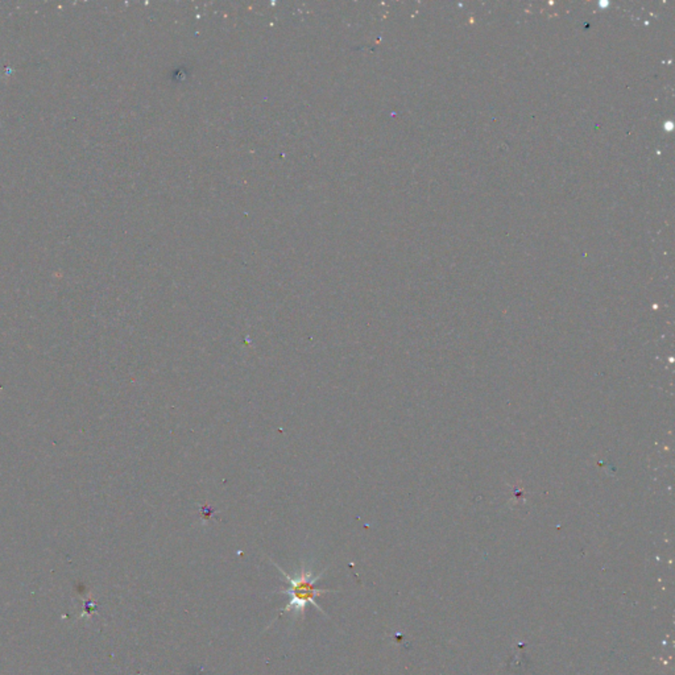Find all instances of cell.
<instances>
[{"instance_id":"obj_1","label":"cell","mask_w":675,"mask_h":675,"mask_svg":"<svg viewBox=\"0 0 675 675\" xmlns=\"http://www.w3.org/2000/svg\"><path fill=\"white\" fill-rule=\"evenodd\" d=\"M274 567L279 570L280 574L284 575L285 578V582L289 584L288 588H284L281 591H277V593H284V595H288L289 596V602L288 604L284 607L283 610H280L281 613H285V612L293 611L296 615H302V617H305V611H306V607L311 604L314 605L318 611L325 613V611L322 610V607L318 605V603L315 602V598L318 596H322L323 593H338V591H331V590H317L314 588V584L317 583L322 578L323 573H320V574L314 575L313 571L310 570H306L305 568V565H302L301 571H298L297 574H288L286 571H284L283 568L277 563H274ZM326 615V613H325Z\"/></svg>"}]
</instances>
